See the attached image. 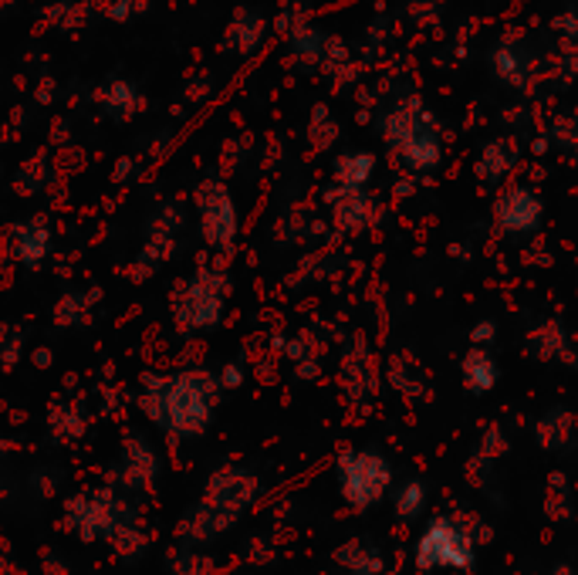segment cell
<instances>
[{"instance_id":"obj_9","label":"cell","mask_w":578,"mask_h":575,"mask_svg":"<svg viewBox=\"0 0 578 575\" xmlns=\"http://www.w3.org/2000/svg\"><path fill=\"white\" fill-rule=\"evenodd\" d=\"M68 515L71 525L78 528V535L85 542H95L99 535H115V528L126 525L129 518H119L122 508L115 504V498L109 491H95V494H82V498L68 501Z\"/></svg>"},{"instance_id":"obj_16","label":"cell","mask_w":578,"mask_h":575,"mask_svg":"<svg viewBox=\"0 0 578 575\" xmlns=\"http://www.w3.org/2000/svg\"><path fill=\"white\" fill-rule=\"evenodd\" d=\"M17 258H21L28 268H38V264L48 258L51 251V234L48 227H44V220H31V224L17 227Z\"/></svg>"},{"instance_id":"obj_11","label":"cell","mask_w":578,"mask_h":575,"mask_svg":"<svg viewBox=\"0 0 578 575\" xmlns=\"http://www.w3.org/2000/svg\"><path fill=\"white\" fill-rule=\"evenodd\" d=\"M332 200H335L332 217L342 234H362V230L379 217L376 203H372L366 190H335Z\"/></svg>"},{"instance_id":"obj_27","label":"cell","mask_w":578,"mask_h":575,"mask_svg":"<svg viewBox=\"0 0 578 575\" xmlns=\"http://www.w3.org/2000/svg\"><path fill=\"white\" fill-rule=\"evenodd\" d=\"M382 575H396V572H393V569H389V572H382Z\"/></svg>"},{"instance_id":"obj_15","label":"cell","mask_w":578,"mask_h":575,"mask_svg":"<svg viewBox=\"0 0 578 575\" xmlns=\"http://www.w3.org/2000/svg\"><path fill=\"white\" fill-rule=\"evenodd\" d=\"M514 163H518V146L508 143V139H497L480 153V163H477V176L484 183H501L504 176L514 170Z\"/></svg>"},{"instance_id":"obj_12","label":"cell","mask_w":578,"mask_h":575,"mask_svg":"<svg viewBox=\"0 0 578 575\" xmlns=\"http://www.w3.org/2000/svg\"><path fill=\"white\" fill-rule=\"evenodd\" d=\"M535 437L538 444L545 450H558V454H565V450H575L578 447V420L572 410H565V406H555V410H548L545 417L535 423Z\"/></svg>"},{"instance_id":"obj_13","label":"cell","mask_w":578,"mask_h":575,"mask_svg":"<svg viewBox=\"0 0 578 575\" xmlns=\"http://www.w3.org/2000/svg\"><path fill=\"white\" fill-rule=\"evenodd\" d=\"M460 373H464L467 393H474V396L491 393V389L497 386V379H501V369H497L494 356L487 349H477V345L467 352L464 362H460Z\"/></svg>"},{"instance_id":"obj_5","label":"cell","mask_w":578,"mask_h":575,"mask_svg":"<svg viewBox=\"0 0 578 575\" xmlns=\"http://www.w3.org/2000/svg\"><path fill=\"white\" fill-rule=\"evenodd\" d=\"M227 278L224 271L200 268L176 298V325L183 332H207L224 318Z\"/></svg>"},{"instance_id":"obj_1","label":"cell","mask_w":578,"mask_h":575,"mask_svg":"<svg viewBox=\"0 0 578 575\" xmlns=\"http://www.w3.org/2000/svg\"><path fill=\"white\" fill-rule=\"evenodd\" d=\"M220 379L203 369H186L176 376H146L142 410L170 437H200L213 420V403Z\"/></svg>"},{"instance_id":"obj_23","label":"cell","mask_w":578,"mask_h":575,"mask_svg":"<svg viewBox=\"0 0 578 575\" xmlns=\"http://www.w3.org/2000/svg\"><path fill=\"white\" fill-rule=\"evenodd\" d=\"M217 379H220V389H237L240 383H244V369H240L237 362H227Z\"/></svg>"},{"instance_id":"obj_7","label":"cell","mask_w":578,"mask_h":575,"mask_svg":"<svg viewBox=\"0 0 578 575\" xmlns=\"http://www.w3.org/2000/svg\"><path fill=\"white\" fill-rule=\"evenodd\" d=\"M200 203V220H203V237L217 251H230L237 241V207L230 200L224 183H203L197 193Z\"/></svg>"},{"instance_id":"obj_26","label":"cell","mask_w":578,"mask_h":575,"mask_svg":"<svg viewBox=\"0 0 578 575\" xmlns=\"http://www.w3.org/2000/svg\"><path fill=\"white\" fill-rule=\"evenodd\" d=\"M450 254H453V258H467L464 244H453V247H450Z\"/></svg>"},{"instance_id":"obj_17","label":"cell","mask_w":578,"mask_h":575,"mask_svg":"<svg viewBox=\"0 0 578 575\" xmlns=\"http://www.w3.org/2000/svg\"><path fill=\"white\" fill-rule=\"evenodd\" d=\"M568 339H572V335L565 332V325L558 322H541L535 332L528 335V352L535 359H562V352H565V345H568Z\"/></svg>"},{"instance_id":"obj_18","label":"cell","mask_w":578,"mask_h":575,"mask_svg":"<svg viewBox=\"0 0 578 575\" xmlns=\"http://www.w3.org/2000/svg\"><path fill=\"white\" fill-rule=\"evenodd\" d=\"M376 173V156L369 153H349L335 163V183L339 190H362Z\"/></svg>"},{"instance_id":"obj_4","label":"cell","mask_w":578,"mask_h":575,"mask_svg":"<svg viewBox=\"0 0 578 575\" xmlns=\"http://www.w3.org/2000/svg\"><path fill=\"white\" fill-rule=\"evenodd\" d=\"M335 481H339V491L349 508L366 511L376 508L393 488V467L372 447L342 450L339 460H335Z\"/></svg>"},{"instance_id":"obj_22","label":"cell","mask_w":578,"mask_h":575,"mask_svg":"<svg viewBox=\"0 0 578 575\" xmlns=\"http://www.w3.org/2000/svg\"><path fill=\"white\" fill-rule=\"evenodd\" d=\"M497 339V325L491 322V318H484V322H477L474 329H470V342L477 345V349H487Z\"/></svg>"},{"instance_id":"obj_10","label":"cell","mask_w":578,"mask_h":575,"mask_svg":"<svg viewBox=\"0 0 578 575\" xmlns=\"http://www.w3.org/2000/svg\"><path fill=\"white\" fill-rule=\"evenodd\" d=\"M342 389L355 406H369L379 393V369L369 342L355 335L342 356Z\"/></svg>"},{"instance_id":"obj_8","label":"cell","mask_w":578,"mask_h":575,"mask_svg":"<svg viewBox=\"0 0 578 575\" xmlns=\"http://www.w3.org/2000/svg\"><path fill=\"white\" fill-rule=\"evenodd\" d=\"M541 197L531 187H508L497 193L494 200V224L501 234L521 237V234H535L541 227Z\"/></svg>"},{"instance_id":"obj_6","label":"cell","mask_w":578,"mask_h":575,"mask_svg":"<svg viewBox=\"0 0 578 575\" xmlns=\"http://www.w3.org/2000/svg\"><path fill=\"white\" fill-rule=\"evenodd\" d=\"M386 143L396 146L399 159L406 163V170L413 173H426L433 170V166L440 163V139H437V129H433V122L420 119L416 112H393L386 119Z\"/></svg>"},{"instance_id":"obj_19","label":"cell","mask_w":578,"mask_h":575,"mask_svg":"<svg viewBox=\"0 0 578 575\" xmlns=\"http://www.w3.org/2000/svg\"><path fill=\"white\" fill-rule=\"evenodd\" d=\"M389 386H393L396 393L409 396V400L426 393V379L420 373V366L409 359V352H399V356L389 359Z\"/></svg>"},{"instance_id":"obj_20","label":"cell","mask_w":578,"mask_h":575,"mask_svg":"<svg viewBox=\"0 0 578 575\" xmlns=\"http://www.w3.org/2000/svg\"><path fill=\"white\" fill-rule=\"evenodd\" d=\"M426 498H430V491H426V481H420V477H409L403 488H399V491L393 494L396 518L403 521V525H413L416 518H423Z\"/></svg>"},{"instance_id":"obj_21","label":"cell","mask_w":578,"mask_h":575,"mask_svg":"<svg viewBox=\"0 0 578 575\" xmlns=\"http://www.w3.org/2000/svg\"><path fill=\"white\" fill-rule=\"evenodd\" d=\"M508 433H504L501 427H487L484 430V440H480V447H477V454L480 457H487V460H494L497 464V457H504L508 454Z\"/></svg>"},{"instance_id":"obj_2","label":"cell","mask_w":578,"mask_h":575,"mask_svg":"<svg viewBox=\"0 0 578 575\" xmlns=\"http://www.w3.org/2000/svg\"><path fill=\"white\" fill-rule=\"evenodd\" d=\"M257 498H261V481H257L254 471H247V467H220L207 481L203 501L180 525V535L190 538V542H207V538L227 532Z\"/></svg>"},{"instance_id":"obj_25","label":"cell","mask_w":578,"mask_h":575,"mask_svg":"<svg viewBox=\"0 0 578 575\" xmlns=\"http://www.w3.org/2000/svg\"><path fill=\"white\" fill-rule=\"evenodd\" d=\"M551 575H578V572H575V565L562 562V565H555V569H551Z\"/></svg>"},{"instance_id":"obj_14","label":"cell","mask_w":578,"mask_h":575,"mask_svg":"<svg viewBox=\"0 0 578 575\" xmlns=\"http://www.w3.org/2000/svg\"><path fill=\"white\" fill-rule=\"evenodd\" d=\"M335 562H339L349 575H382V572H386L382 552L376 545L362 542V538H349V542L335 552Z\"/></svg>"},{"instance_id":"obj_3","label":"cell","mask_w":578,"mask_h":575,"mask_svg":"<svg viewBox=\"0 0 578 575\" xmlns=\"http://www.w3.org/2000/svg\"><path fill=\"white\" fill-rule=\"evenodd\" d=\"M487 538H491V528L480 525L477 518L464 521V515H437L416 538L413 562L420 572H470L477 565V545H484Z\"/></svg>"},{"instance_id":"obj_24","label":"cell","mask_w":578,"mask_h":575,"mask_svg":"<svg viewBox=\"0 0 578 575\" xmlns=\"http://www.w3.org/2000/svg\"><path fill=\"white\" fill-rule=\"evenodd\" d=\"M298 376L301 379H315L318 373H322V366H318V356H311V359H305V362H298Z\"/></svg>"}]
</instances>
